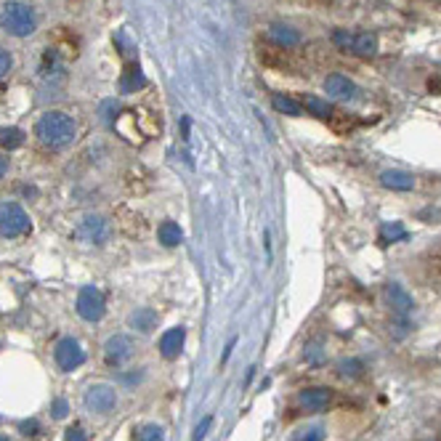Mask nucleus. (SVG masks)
<instances>
[{
	"label": "nucleus",
	"mask_w": 441,
	"mask_h": 441,
	"mask_svg": "<svg viewBox=\"0 0 441 441\" xmlns=\"http://www.w3.org/2000/svg\"><path fill=\"white\" fill-rule=\"evenodd\" d=\"M75 131H77L75 120L69 118L67 112H59V109L46 112L43 118L37 120V125H35V136L40 138V144H46L51 149H62V147L72 144L75 141Z\"/></svg>",
	"instance_id": "f257e3e1"
},
{
	"label": "nucleus",
	"mask_w": 441,
	"mask_h": 441,
	"mask_svg": "<svg viewBox=\"0 0 441 441\" xmlns=\"http://www.w3.org/2000/svg\"><path fill=\"white\" fill-rule=\"evenodd\" d=\"M0 24L6 27V32H11L14 37H27L35 32L37 27V17L27 3H6L3 14H0Z\"/></svg>",
	"instance_id": "f03ea898"
},
{
	"label": "nucleus",
	"mask_w": 441,
	"mask_h": 441,
	"mask_svg": "<svg viewBox=\"0 0 441 441\" xmlns=\"http://www.w3.org/2000/svg\"><path fill=\"white\" fill-rule=\"evenodd\" d=\"M332 43L340 51L359 56V59H373L377 53V37L373 32H351V30H335Z\"/></svg>",
	"instance_id": "7ed1b4c3"
},
{
	"label": "nucleus",
	"mask_w": 441,
	"mask_h": 441,
	"mask_svg": "<svg viewBox=\"0 0 441 441\" xmlns=\"http://www.w3.org/2000/svg\"><path fill=\"white\" fill-rule=\"evenodd\" d=\"M32 229V223L27 218V213H24V207L17 203H3L0 205V234L8 239L14 237H21V234H27Z\"/></svg>",
	"instance_id": "20e7f679"
},
{
	"label": "nucleus",
	"mask_w": 441,
	"mask_h": 441,
	"mask_svg": "<svg viewBox=\"0 0 441 441\" xmlns=\"http://www.w3.org/2000/svg\"><path fill=\"white\" fill-rule=\"evenodd\" d=\"M106 311V303H104V295L99 288L88 285V288L80 290L77 295V314L83 317L85 322H99Z\"/></svg>",
	"instance_id": "39448f33"
},
{
	"label": "nucleus",
	"mask_w": 441,
	"mask_h": 441,
	"mask_svg": "<svg viewBox=\"0 0 441 441\" xmlns=\"http://www.w3.org/2000/svg\"><path fill=\"white\" fill-rule=\"evenodd\" d=\"M53 359H56L62 373H72L85 362V351L75 338H62L56 343V348H53Z\"/></svg>",
	"instance_id": "423d86ee"
},
{
	"label": "nucleus",
	"mask_w": 441,
	"mask_h": 441,
	"mask_svg": "<svg viewBox=\"0 0 441 441\" xmlns=\"http://www.w3.org/2000/svg\"><path fill=\"white\" fill-rule=\"evenodd\" d=\"M324 93L330 99H338V102H351V99L359 96V88L351 77H346L340 72H332V75L324 77Z\"/></svg>",
	"instance_id": "0eeeda50"
},
{
	"label": "nucleus",
	"mask_w": 441,
	"mask_h": 441,
	"mask_svg": "<svg viewBox=\"0 0 441 441\" xmlns=\"http://www.w3.org/2000/svg\"><path fill=\"white\" fill-rule=\"evenodd\" d=\"M118 404V393L112 386H91V388L85 391V407L93 409V412H99V415H106V412H112Z\"/></svg>",
	"instance_id": "6e6552de"
},
{
	"label": "nucleus",
	"mask_w": 441,
	"mask_h": 441,
	"mask_svg": "<svg viewBox=\"0 0 441 441\" xmlns=\"http://www.w3.org/2000/svg\"><path fill=\"white\" fill-rule=\"evenodd\" d=\"M298 404H301L306 412H324V409L332 404V388H324V386L303 388L298 393Z\"/></svg>",
	"instance_id": "1a4fd4ad"
},
{
	"label": "nucleus",
	"mask_w": 441,
	"mask_h": 441,
	"mask_svg": "<svg viewBox=\"0 0 441 441\" xmlns=\"http://www.w3.org/2000/svg\"><path fill=\"white\" fill-rule=\"evenodd\" d=\"M77 237L85 239V242H93V245H104L106 237H109V226L99 216H88V218H83L80 229H77Z\"/></svg>",
	"instance_id": "9d476101"
},
{
	"label": "nucleus",
	"mask_w": 441,
	"mask_h": 441,
	"mask_svg": "<svg viewBox=\"0 0 441 441\" xmlns=\"http://www.w3.org/2000/svg\"><path fill=\"white\" fill-rule=\"evenodd\" d=\"M104 354H106V362H109V364H122V362H128L131 354H133V340L128 338V335H115V338L106 340Z\"/></svg>",
	"instance_id": "9b49d317"
},
{
	"label": "nucleus",
	"mask_w": 441,
	"mask_h": 441,
	"mask_svg": "<svg viewBox=\"0 0 441 441\" xmlns=\"http://www.w3.org/2000/svg\"><path fill=\"white\" fill-rule=\"evenodd\" d=\"M383 292H386V301L391 303V308L399 314V317H407L409 311L415 308V301H412V295H409L407 290L402 288V285H396V282H388L386 288H383Z\"/></svg>",
	"instance_id": "f8f14e48"
},
{
	"label": "nucleus",
	"mask_w": 441,
	"mask_h": 441,
	"mask_svg": "<svg viewBox=\"0 0 441 441\" xmlns=\"http://www.w3.org/2000/svg\"><path fill=\"white\" fill-rule=\"evenodd\" d=\"M184 340H187L184 327H170L168 332H162V338H160V354L165 359H178L181 348H184Z\"/></svg>",
	"instance_id": "ddd939ff"
},
{
	"label": "nucleus",
	"mask_w": 441,
	"mask_h": 441,
	"mask_svg": "<svg viewBox=\"0 0 441 441\" xmlns=\"http://www.w3.org/2000/svg\"><path fill=\"white\" fill-rule=\"evenodd\" d=\"M266 35H269V40H272L276 48H285V51L301 46V32L288 27V24H272V27L266 30Z\"/></svg>",
	"instance_id": "4468645a"
},
{
	"label": "nucleus",
	"mask_w": 441,
	"mask_h": 441,
	"mask_svg": "<svg viewBox=\"0 0 441 441\" xmlns=\"http://www.w3.org/2000/svg\"><path fill=\"white\" fill-rule=\"evenodd\" d=\"M380 184L391 191H412L415 189V176L407 170H386L380 173Z\"/></svg>",
	"instance_id": "2eb2a0df"
},
{
	"label": "nucleus",
	"mask_w": 441,
	"mask_h": 441,
	"mask_svg": "<svg viewBox=\"0 0 441 441\" xmlns=\"http://www.w3.org/2000/svg\"><path fill=\"white\" fill-rule=\"evenodd\" d=\"M303 109L308 112V115H314V118L319 120H327L330 122V118L335 115V106L327 102V99H319V96H311V93H306L303 96Z\"/></svg>",
	"instance_id": "dca6fc26"
},
{
	"label": "nucleus",
	"mask_w": 441,
	"mask_h": 441,
	"mask_svg": "<svg viewBox=\"0 0 441 441\" xmlns=\"http://www.w3.org/2000/svg\"><path fill=\"white\" fill-rule=\"evenodd\" d=\"M147 85V77H144V72L138 64H128V69L122 72V77H120V91L122 93H136Z\"/></svg>",
	"instance_id": "f3484780"
},
{
	"label": "nucleus",
	"mask_w": 441,
	"mask_h": 441,
	"mask_svg": "<svg viewBox=\"0 0 441 441\" xmlns=\"http://www.w3.org/2000/svg\"><path fill=\"white\" fill-rule=\"evenodd\" d=\"M272 106L279 115H288V118H301L303 115V104L298 102V99H292V96H288V93H274Z\"/></svg>",
	"instance_id": "a211bd4d"
},
{
	"label": "nucleus",
	"mask_w": 441,
	"mask_h": 441,
	"mask_svg": "<svg viewBox=\"0 0 441 441\" xmlns=\"http://www.w3.org/2000/svg\"><path fill=\"white\" fill-rule=\"evenodd\" d=\"M157 237H160V242L165 247H176V245L184 242V232H181V226L176 220H162L160 229H157Z\"/></svg>",
	"instance_id": "6ab92c4d"
},
{
	"label": "nucleus",
	"mask_w": 441,
	"mask_h": 441,
	"mask_svg": "<svg viewBox=\"0 0 441 441\" xmlns=\"http://www.w3.org/2000/svg\"><path fill=\"white\" fill-rule=\"evenodd\" d=\"M131 324L136 327L138 332H152L154 327H157V311L154 308H136L133 314H131Z\"/></svg>",
	"instance_id": "aec40b11"
},
{
	"label": "nucleus",
	"mask_w": 441,
	"mask_h": 441,
	"mask_svg": "<svg viewBox=\"0 0 441 441\" xmlns=\"http://www.w3.org/2000/svg\"><path fill=\"white\" fill-rule=\"evenodd\" d=\"M407 239V229L399 220H391L380 226V245H391V242H404Z\"/></svg>",
	"instance_id": "412c9836"
},
{
	"label": "nucleus",
	"mask_w": 441,
	"mask_h": 441,
	"mask_svg": "<svg viewBox=\"0 0 441 441\" xmlns=\"http://www.w3.org/2000/svg\"><path fill=\"white\" fill-rule=\"evenodd\" d=\"M24 131L21 128H14V125H8V128H0V147L3 149H8V152H14L19 149L21 144H24Z\"/></svg>",
	"instance_id": "4be33fe9"
},
{
	"label": "nucleus",
	"mask_w": 441,
	"mask_h": 441,
	"mask_svg": "<svg viewBox=\"0 0 441 441\" xmlns=\"http://www.w3.org/2000/svg\"><path fill=\"white\" fill-rule=\"evenodd\" d=\"M338 373L340 377H359V375L364 373V364L359 359H348V362H340Z\"/></svg>",
	"instance_id": "5701e85b"
},
{
	"label": "nucleus",
	"mask_w": 441,
	"mask_h": 441,
	"mask_svg": "<svg viewBox=\"0 0 441 441\" xmlns=\"http://www.w3.org/2000/svg\"><path fill=\"white\" fill-rule=\"evenodd\" d=\"M138 441H165V433L160 425H144L138 431Z\"/></svg>",
	"instance_id": "b1692460"
},
{
	"label": "nucleus",
	"mask_w": 441,
	"mask_h": 441,
	"mask_svg": "<svg viewBox=\"0 0 441 441\" xmlns=\"http://www.w3.org/2000/svg\"><path fill=\"white\" fill-rule=\"evenodd\" d=\"M51 412H53V417L56 420H62V417H67V412H69V404H67V399H56L51 404Z\"/></svg>",
	"instance_id": "393cba45"
},
{
	"label": "nucleus",
	"mask_w": 441,
	"mask_h": 441,
	"mask_svg": "<svg viewBox=\"0 0 441 441\" xmlns=\"http://www.w3.org/2000/svg\"><path fill=\"white\" fill-rule=\"evenodd\" d=\"M64 441H88V433H85L80 425H72V428H67Z\"/></svg>",
	"instance_id": "a878e982"
},
{
	"label": "nucleus",
	"mask_w": 441,
	"mask_h": 441,
	"mask_svg": "<svg viewBox=\"0 0 441 441\" xmlns=\"http://www.w3.org/2000/svg\"><path fill=\"white\" fill-rule=\"evenodd\" d=\"M19 431H21V433H24V436H37V433H40V423H37V420H24V423L19 425Z\"/></svg>",
	"instance_id": "bb28decb"
},
{
	"label": "nucleus",
	"mask_w": 441,
	"mask_h": 441,
	"mask_svg": "<svg viewBox=\"0 0 441 441\" xmlns=\"http://www.w3.org/2000/svg\"><path fill=\"white\" fill-rule=\"evenodd\" d=\"M11 72V53L0 46V77H6Z\"/></svg>",
	"instance_id": "cd10ccee"
},
{
	"label": "nucleus",
	"mask_w": 441,
	"mask_h": 441,
	"mask_svg": "<svg viewBox=\"0 0 441 441\" xmlns=\"http://www.w3.org/2000/svg\"><path fill=\"white\" fill-rule=\"evenodd\" d=\"M295 441H324V428H311L303 436H298Z\"/></svg>",
	"instance_id": "c85d7f7f"
},
{
	"label": "nucleus",
	"mask_w": 441,
	"mask_h": 441,
	"mask_svg": "<svg viewBox=\"0 0 441 441\" xmlns=\"http://www.w3.org/2000/svg\"><path fill=\"white\" fill-rule=\"evenodd\" d=\"M210 425H213V417H205L203 423L194 428V441H203L207 436V431H210Z\"/></svg>",
	"instance_id": "c756f323"
},
{
	"label": "nucleus",
	"mask_w": 441,
	"mask_h": 441,
	"mask_svg": "<svg viewBox=\"0 0 441 441\" xmlns=\"http://www.w3.org/2000/svg\"><path fill=\"white\" fill-rule=\"evenodd\" d=\"M6 170H8V157H3V154H0V178L6 176Z\"/></svg>",
	"instance_id": "7c9ffc66"
},
{
	"label": "nucleus",
	"mask_w": 441,
	"mask_h": 441,
	"mask_svg": "<svg viewBox=\"0 0 441 441\" xmlns=\"http://www.w3.org/2000/svg\"><path fill=\"white\" fill-rule=\"evenodd\" d=\"M308 359H311V362H319V351H317V348H311V351H308Z\"/></svg>",
	"instance_id": "2f4dec72"
},
{
	"label": "nucleus",
	"mask_w": 441,
	"mask_h": 441,
	"mask_svg": "<svg viewBox=\"0 0 441 441\" xmlns=\"http://www.w3.org/2000/svg\"><path fill=\"white\" fill-rule=\"evenodd\" d=\"M0 441H11V439H8V436H3V433H0Z\"/></svg>",
	"instance_id": "473e14b6"
}]
</instances>
